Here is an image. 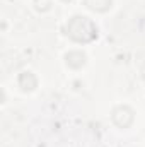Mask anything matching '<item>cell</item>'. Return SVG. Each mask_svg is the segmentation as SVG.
<instances>
[{"label": "cell", "mask_w": 145, "mask_h": 147, "mask_svg": "<svg viewBox=\"0 0 145 147\" xmlns=\"http://www.w3.org/2000/svg\"><path fill=\"white\" fill-rule=\"evenodd\" d=\"M67 34L77 43H89L97 36V28L89 17L75 16L67 24Z\"/></svg>", "instance_id": "cell-1"}, {"label": "cell", "mask_w": 145, "mask_h": 147, "mask_svg": "<svg viewBox=\"0 0 145 147\" xmlns=\"http://www.w3.org/2000/svg\"><path fill=\"white\" fill-rule=\"evenodd\" d=\"M85 5L96 12H106L111 7V0H85Z\"/></svg>", "instance_id": "cell-2"}]
</instances>
